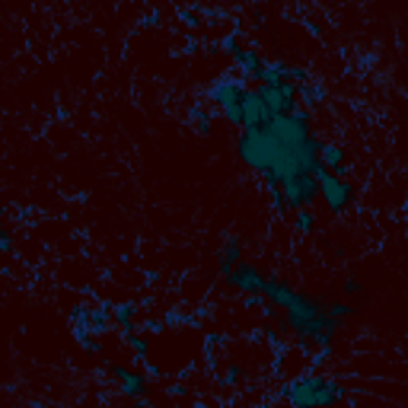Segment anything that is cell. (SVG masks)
Here are the masks:
<instances>
[{
	"label": "cell",
	"instance_id": "cell-11",
	"mask_svg": "<svg viewBox=\"0 0 408 408\" xmlns=\"http://www.w3.org/2000/svg\"><path fill=\"white\" fill-rule=\"evenodd\" d=\"M313 214H309V207H300L297 211V230H303V233H309L313 230Z\"/></svg>",
	"mask_w": 408,
	"mask_h": 408
},
{
	"label": "cell",
	"instance_id": "cell-5",
	"mask_svg": "<svg viewBox=\"0 0 408 408\" xmlns=\"http://www.w3.org/2000/svg\"><path fill=\"white\" fill-rule=\"evenodd\" d=\"M227 48H230V55H233V61H236V67H240L246 77H255L259 80V74H262V67H265V61H262L255 51H249V48H242L236 38H230L227 42Z\"/></svg>",
	"mask_w": 408,
	"mask_h": 408
},
{
	"label": "cell",
	"instance_id": "cell-8",
	"mask_svg": "<svg viewBox=\"0 0 408 408\" xmlns=\"http://www.w3.org/2000/svg\"><path fill=\"white\" fill-rule=\"evenodd\" d=\"M112 316H115V325H118L125 335L134 332V316H138V306L118 303V306H112Z\"/></svg>",
	"mask_w": 408,
	"mask_h": 408
},
{
	"label": "cell",
	"instance_id": "cell-4",
	"mask_svg": "<svg viewBox=\"0 0 408 408\" xmlns=\"http://www.w3.org/2000/svg\"><path fill=\"white\" fill-rule=\"evenodd\" d=\"M112 377L121 383V392L128 396V399H144L150 390V383L144 373H134V370H125V367H112Z\"/></svg>",
	"mask_w": 408,
	"mask_h": 408
},
{
	"label": "cell",
	"instance_id": "cell-12",
	"mask_svg": "<svg viewBox=\"0 0 408 408\" xmlns=\"http://www.w3.org/2000/svg\"><path fill=\"white\" fill-rule=\"evenodd\" d=\"M329 309H332L335 319H348V316H354V309H351V306H344V303H332Z\"/></svg>",
	"mask_w": 408,
	"mask_h": 408
},
{
	"label": "cell",
	"instance_id": "cell-10",
	"mask_svg": "<svg viewBox=\"0 0 408 408\" xmlns=\"http://www.w3.org/2000/svg\"><path fill=\"white\" fill-rule=\"evenodd\" d=\"M192 118H195V131L198 134H204V138H207V134H211V118H207V112H201V109H195L192 112Z\"/></svg>",
	"mask_w": 408,
	"mask_h": 408
},
{
	"label": "cell",
	"instance_id": "cell-3",
	"mask_svg": "<svg viewBox=\"0 0 408 408\" xmlns=\"http://www.w3.org/2000/svg\"><path fill=\"white\" fill-rule=\"evenodd\" d=\"M227 284L230 288H236V290H246V294H262V284H265V275L262 271H255L252 265H236V268H230L227 275Z\"/></svg>",
	"mask_w": 408,
	"mask_h": 408
},
{
	"label": "cell",
	"instance_id": "cell-2",
	"mask_svg": "<svg viewBox=\"0 0 408 408\" xmlns=\"http://www.w3.org/2000/svg\"><path fill=\"white\" fill-rule=\"evenodd\" d=\"M319 176V195H322V201L329 204V211L332 214H342L351 207L354 201V186L348 182L344 176H338V173H332V169H319L316 173Z\"/></svg>",
	"mask_w": 408,
	"mask_h": 408
},
{
	"label": "cell",
	"instance_id": "cell-7",
	"mask_svg": "<svg viewBox=\"0 0 408 408\" xmlns=\"http://www.w3.org/2000/svg\"><path fill=\"white\" fill-rule=\"evenodd\" d=\"M319 160H322V166H325V169H332V173L344 176V150H342V147L322 144V150H319Z\"/></svg>",
	"mask_w": 408,
	"mask_h": 408
},
{
	"label": "cell",
	"instance_id": "cell-6",
	"mask_svg": "<svg viewBox=\"0 0 408 408\" xmlns=\"http://www.w3.org/2000/svg\"><path fill=\"white\" fill-rule=\"evenodd\" d=\"M240 236H227L220 246V255H217V262H220V275H227L230 268H236L240 265Z\"/></svg>",
	"mask_w": 408,
	"mask_h": 408
},
{
	"label": "cell",
	"instance_id": "cell-1",
	"mask_svg": "<svg viewBox=\"0 0 408 408\" xmlns=\"http://www.w3.org/2000/svg\"><path fill=\"white\" fill-rule=\"evenodd\" d=\"M281 396L290 402V405H325V402H338L344 399V390L338 383L325 380V377H303V380L288 383Z\"/></svg>",
	"mask_w": 408,
	"mask_h": 408
},
{
	"label": "cell",
	"instance_id": "cell-9",
	"mask_svg": "<svg viewBox=\"0 0 408 408\" xmlns=\"http://www.w3.org/2000/svg\"><path fill=\"white\" fill-rule=\"evenodd\" d=\"M125 338H128V344L134 348V354H138V361H147V354H150V351H147V342H144V338H140L138 332H128Z\"/></svg>",
	"mask_w": 408,
	"mask_h": 408
}]
</instances>
